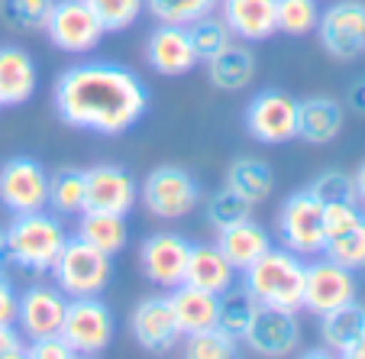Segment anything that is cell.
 Wrapping results in <instances>:
<instances>
[{
    "instance_id": "37",
    "label": "cell",
    "mask_w": 365,
    "mask_h": 359,
    "mask_svg": "<svg viewBox=\"0 0 365 359\" xmlns=\"http://www.w3.org/2000/svg\"><path fill=\"white\" fill-rule=\"evenodd\" d=\"M88 4L101 20L103 33H123V29L136 26V20L145 10L143 0H88Z\"/></svg>"
},
{
    "instance_id": "13",
    "label": "cell",
    "mask_w": 365,
    "mask_h": 359,
    "mask_svg": "<svg viewBox=\"0 0 365 359\" xmlns=\"http://www.w3.org/2000/svg\"><path fill=\"white\" fill-rule=\"evenodd\" d=\"M139 201V181L123 166L101 162L84 168V211L126 217Z\"/></svg>"
},
{
    "instance_id": "31",
    "label": "cell",
    "mask_w": 365,
    "mask_h": 359,
    "mask_svg": "<svg viewBox=\"0 0 365 359\" xmlns=\"http://www.w3.org/2000/svg\"><path fill=\"white\" fill-rule=\"evenodd\" d=\"M56 0H0V23L14 33H46Z\"/></svg>"
},
{
    "instance_id": "4",
    "label": "cell",
    "mask_w": 365,
    "mask_h": 359,
    "mask_svg": "<svg viewBox=\"0 0 365 359\" xmlns=\"http://www.w3.org/2000/svg\"><path fill=\"white\" fill-rule=\"evenodd\" d=\"M48 275H52V285H58L68 298H88L107 291L113 278V266L107 253L94 249L81 236H68Z\"/></svg>"
},
{
    "instance_id": "18",
    "label": "cell",
    "mask_w": 365,
    "mask_h": 359,
    "mask_svg": "<svg viewBox=\"0 0 365 359\" xmlns=\"http://www.w3.org/2000/svg\"><path fill=\"white\" fill-rule=\"evenodd\" d=\"M145 62L155 75L162 78H181L197 65L187 26H175V23H155V29L145 39Z\"/></svg>"
},
{
    "instance_id": "39",
    "label": "cell",
    "mask_w": 365,
    "mask_h": 359,
    "mask_svg": "<svg viewBox=\"0 0 365 359\" xmlns=\"http://www.w3.org/2000/svg\"><path fill=\"white\" fill-rule=\"evenodd\" d=\"M307 188L314 191V198H320V204H333V201H359L356 185H352V175L339 172V168L320 172Z\"/></svg>"
},
{
    "instance_id": "2",
    "label": "cell",
    "mask_w": 365,
    "mask_h": 359,
    "mask_svg": "<svg viewBox=\"0 0 365 359\" xmlns=\"http://www.w3.org/2000/svg\"><path fill=\"white\" fill-rule=\"evenodd\" d=\"M65 240L68 230L48 208L14 214V221L4 227V259L26 275H48Z\"/></svg>"
},
{
    "instance_id": "40",
    "label": "cell",
    "mask_w": 365,
    "mask_h": 359,
    "mask_svg": "<svg viewBox=\"0 0 365 359\" xmlns=\"http://www.w3.org/2000/svg\"><path fill=\"white\" fill-rule=\"evenodd\" d=\"M362 221H365V214H362V204H359V201H333V204H324L327 240L349 227H356V223H362Z\"/></svg>"
},
{
    "instance_id": "14",
    "label": "cell",
    "mask_w": 365,
    "mask_h": 359,
    "mask_svg": "<svg viewBox=\"0 0 365 359\" xmlns=\"http://www.w3.org/2000/svg\"><path fill=\"white\" fill-rule=\"evenodd\" d=\"M68 311V295L58 285H29L16 295V320L20 333L29 340H42L52 333H62V320Z\"/></svg>"
},
{
    "instance_id": "42",
    "label": "cell",
    "mask_w": 365,
    "mask_h": 359,
    "mask_svg": "<svg viewBox=\"0 0 365 359\" xmlns=\"http://www.w3.org/2000/svg\"><path fill=\"white\" fill-rule=\"evenodd\" d=\"M26 356V337L16 324H0V359H20Z\"/></svg>"
},
{
    "instance_id": "7",
    "label": "cell",
    "mask_w": 365,
    "mask_h": 359,
    "mask_svg": "<svg viewBox=\"0 0 365 359\" xmlns=\"http://www.w3.org/2000/svg\"><path fill=\"white\" fill-rule=\"evenodd\" d=\"M46 36L65 56H88L107 33L88 0H56L46 23Z\"/></svg>"
},
{
    "instance_id": "41",
    "label": "cell",
    "mask_w": 365,
    "mask_h": 359,
    "mask_svg": "<svg viewBox=\"0 0 365 359\" xmlns=\"http://www.w3.org/2000/svg\"><path fill=\"white\" fill-rule=\"evenodd\" d=\"M26 356L29 359H75L78 353L71 350L62 333H52V337H42V340H29Z\"/></svg>"
},
{
    "instance_id": "19",
    "label": "cell",
    "mask_w": 365,
    "mask_h": 359,
    "mask_svg": "<svg viewBox=\"0 0 365 359\" xmlns=\"http://www.w3.org/2000/svg\"><path fill=\"white\" fill-rule=\"evenodd\" d=\"M217 10L233 39L262 42L278 33V0H220Z\"/></svg>"
},
{
    "instance_id": "48",
    "label": "cell",
    "mask_w": 365,
    "mask_h": 359,
    "mask_svg": "<svg viewBox=\"0 0 365 359\" xmlns=\"http://www.w3.org/2000/svg\"><path fill=\"white\" fill-rule=\"evenodd\" d=\"M0 107H4V104H0Z\"/></svg>"
},
{
    "instance_id": "9",
    "label": "cell",
    "mask_w": 365,
    "mask_h": 359,
    "mask_svg": "<svg viewBox=\"0 0 365 359\" xmlns=\"http://www.w3.org/2000/svg\"><path fill=\"white\" fill-rule=\"evenodd\" d=\"M246 133L262 146L297 139V97L278 88H262L246 104Z\"/></svg>"
},
{
    "instance_id": "36",
    "label": "cell",
    "mask_w": 365,
    "mask_h": 359,
    "mask_svg": "<svg viewBox=\"0 0 365 359\" xmlns=\"http://www.w3.org/2000/svg\"><path fill=\"white\" fill-rule=\"evenodd\" d=\"M185 340V356L187 359H233L236 356V340L223 333L220 327H207V330L187 333Z\"/></svg>"
},
{
    "instance_id": "21",
    "label": "cell",
    "mask_w": 365,
    "mask_h": 359,
    "mask_svg": "<svg viewBox=\"0 0 365 359\" xmlns=\"http://www.w3.org/2000/svg\"><path fill=\"white\" fill-rule=\"evenodd\" d=\"M343 107L333 97H304L297 101V139L310 146H327L343 133Z\"/></svg>"
},
{
    "instance_id": "45",
    "label": "cell",
    "mask_w": 365,
    "mask_h": 359,
    "mask_svg": "<svg viewBox=\"0 0 365 359\" xmlns=\"http://www.w3.org/2000/svg\"><path fill=\"white\" fill-rule=\"evenodd\" d=\"M352 185H356V198H359V204H365V162L359 166V172L352 175Z\"/></svg>"
},
{
    "instance_id": "34",
    "label": "cell",
    "mask_w": 365,
    "mask_h": 359,
    "mask_svg": "<svg viewBox=\"0 0 365 359\" xmlns=\"http://www.w3.org/2000/svg\"><path fill=\"white\" fill-rule=\"evenodd\" d=\"M324 256L333 259V263L346 266V269H352V272L365 269V221L356 223V227H349V230H343V233L330 236L324 246Z\"/></svg>"
},
{
    "instance_id": "44",
    "label": "cell",
    "mask_w": 365,
    "mask_h": 359,
    "mask_svg": "<svg viewBox=\"0 0 365 359\" xmlns=\"http://www.w3.org/2000/svg\"><path fill=\"white\" fill-rule=\"evenodd\" d=\"M349 107L365 117V78H359V81L349 88Z\"/></svg>"
},
{
    "instance_id": "23",
    "label": "cell",
    "mask_w": 365,
    "mask_h": 359,
    "mask_svg": "<svg viewBox=\"0 0 365 359\" xmlns=\"http://www.w3.org/2000/svg\"><path fill=\"white\" fill-rule=\"evenodd\" d=\"M185 282L194 285V288L210 291V295H223V291H230L236 285V269L217 249V243H200V246H191Z\"/></svg>"
},
{
    "instance_id": "29",
    "label": "cell",
    "mask_w": 365,
    "mask_h": 359,
    "mask_svg": "<svg viewBox=\"0 0 365 359\" xmlns=\"http://www.w3.org/2000/svg\"><path fill=\"white\" fill-rule=\"evenodd\" d=\"M48 211L58 217H78L84 211V168L62 166L48 175Z\"/></svg>"
},
{
    "instance_id": "32",
    "label": "cell",
    "mask_w": 365,
    "mask_h": 359,
    "mask_svg": "<svg viewBox=\"0 0 365 359\" xmlns=\"http://www.w3.org/2000/svg\"><path fill=\"white\" fill-rule=\"evenodd\" d=\"M187 36H191V46H194L197 62L214 59L220 49H227L230 42H233V33H230V26L223 23L220 14H204L194 23H187Z\"/></svg>"
},
{
    "instance_id": "11",
    "label": "cell",
    "mask_w": 365,
    "mask_h": 359,
    "mask_svg": "<svg viewBox=\"0 0 365 359\" xmlns=\"http://www.w3.org/2000/svg\"><path fill=\"white\" fill-rule=\"evenodd\" d=\"M0 204L10 214L48 208V172L39 159L14 156L0 166Z\"/></svg>"
},
{
    "instance_id": "12",
    "label": "cell",
    "mask_w": 365,
    "mask_h": 359,
    "mask_svg": "<svg viewBox=\"0 0 365 359\" xmlns=\"http://www.w3.org/2000/svg\"><path fill=\"white\" fill-rule=\"evenodd\" d=\"M356 272L346 269V266L333 263V259H317L307 263L304 272V311L314 314V318H324V314L336 311L343 304L356 301Z\"/></svg>"
},
{
    "instance_id": "35",
    "label": "cell",
    "mask_w": 365,
    "mask_h": 359,
    "mask_svg": "<svg viewBox=\"0 0 365 359\" xmlns=\"http://www.w3.org/2000/svg\"><path fill=\"white\" fill-rule=\"evenodd\" d=\"M317 0H278V33L301 39V36H310L317 29Z\"/></svg>"
},
{
    "instance_id": "10",
    "label": "cell",
    "mask_w": 365,
    "mask_h": 359,
    "mask_svg": "<svg viewBox=\"0 0 365 359\" xmlns=\"http://www.w3.org/2000/svg\"><path fill=\"white\" fill-rule=\"evenodd\" d=\"M62 337L78 356H97L113 340V314L101 295L68 298V311L62 320Z\"/></svg>"
},
{
    "instance_id": "15",
    "label": "cell",
    "mask_w": 365,
    "mask_h": 359,
    "mask_svg": "<svg viewBox=\"0 0 365 359\" xmlns=\"http://www.w3.org/2000/svg\"><path fill=\"white\" fill-rule=\"evenodd\" d=\"M191 240H185L181 233H152L143 240L139 246V269L149 278L155 288L172 291L175 285L185 282V269H187V256H191Z\"/></svg>"
},
{
    "instance_id": "20",
    "label": "cell",
    "mask_w": 365,
    "mask_h": 359,
    "mask_svg": "<svg viewBox=\"0 0 365 359\" xmlns=\"http://www.w3.org/2000/svg\"><path fill=\"white\" fill-rule=\"evenodd\" d=\"M217 249L227 256L236 272H246L255 259H262L272 249V236L262 223H255L252 217H242V221L217 230Z\"/></svg>"
},
{
    "instance_id": "17",
    "label": "cell",
    "mask_w": 365,
    "mask_h": 359,
    "mask_svg": "<svg viewBox=\"0 0 365 359\" xmlns=\"http://www.w3.org/2000/svg\"><path fill=\"white\" fill-rule=\"evenodd\" d=\"M242 343L255 353V356L282 359L301 346V320L291 311H275V308H259L249 324Z\"/></svg>"
},
{
    "instance_id": "46",
    "label": "cell",
    "mask_w": 365,
    "mask_h": 359,
    "mask_svg": "<svg viewBox=\"0 0 365 359\" xmlns=\"http://www.w3.org/2000/svg\"><path fill=\"white\" fill-rule=\"evenodd\" d=\"M349 359H365V333H362V340H359V343H356V346H352Z\"/></svg>"
},
{
    "instance_id": "33",
    "label": "cell",
    "mask_w": 365,
    "mask_h": 359,
    "mask_svg": "<svg viewBox=\"0 0 365 359\" xmlns=\"http://www.w3.org/2000/svg\"><path fill=\"white\" fill-rule=\"evenodd\" d=\"M145 10L152 14L155 23H175V26H187L197 16L214 14L220 0H143Z\"/></svg>"
},
{
    "instance_id": "47",
    "label": "cell",
    "mask_w": 365,
    "mask_h": 359,
    "mask_svg": "<svg viewBox=\"0 0 365 359\" xmlns=\"http://www.w3.org/2000/svg\"><path fill=\"white\" fill-rule=\"evenodd\" d=\"M0 263H4V227H0Z\"/></svg>"
},
{
    "instance_id": "3",
    "label": "cell",
    "mask_w": 365,
    "mask_h": 359,
    "mask_svg": "<svg viewBox=\"0 0 365 359\" xmlns=\"http://www.w3.org/2000/svg\"><path fill=\"white\" fill-rule=\"evenodd\" d=\"M304 272H307L304 256L284 246H272L262 259H255L242 272V288L255 298L259 308L297 314L304 311Z\"/></svg>"
},
{
    "instance_id": "6",
    "label": "cell",
    "mask_w": 365,
    "mask_h": 359,
    "mask_svg": "<svg viewBox=\"0 0 365 359\" xmlns=\"http://www.w3.org/2000/svg\"><path fill=\"white\" fill-rule=\"evenodd\" d=\"M139 201L159 221H181V217H187L200 204V185L187 168L159 166L143 178Z\"/></svg>"
},
{
    "instance_id": "26",
    "label": "cell",
    "mask_w": 365,
    "mask_h": 359,
    "mask_svg": "<svg viewBox=\"0 0 365 359\" xmlns=\"http://www.w3.org/2000/svg\"><path fill=\"white\" fill-rule=\"evenodd\" d=\"M317 320H320V340H324L327 350L349 359L352 346H356L365 333V308L362 304L349 301V304H343V308H336V311L324 314V318H317Z\"/></svg>"
},
{
    "instance_id": "25",
    "label": "cell",
    "mask_w": 365,
    "mask_h": 359,
    "mask_svg": "<svg viewBox=\"0 0 365 359\" xmlns=\"http://www.w3.org/2000/svg\"><path fill=\"white\" fill-rule=\"evenodd\" d=\"M168 301H172L175 320H178L181 333H197L207 327H217V308H220V295H210L204 288H194V285L181 282L168 291Z\"/></svg>"
},
{
    "instance_id": "8",
    "label": "cell",
    "mask_w": 365,
    "mask_h": 359,
    "mask_svg": "<svg viewBox=\"0 0 365 359\" xmlns=\"http://www.w3.org/2000/svg\"><path fill=\"white\" fill-rule=\"evenodd\" d=\"M317 39L327 56L336 62H352L365 56V0H336L320 10Z\"/></svg>"
},
{
    "instance_id": "28",
    "label": "cell",
    "mask_w": 365,
    "mask_h": 359,
    "mask_svg": "<svg viewBox=\"0 0 365 359\" xmlns=\"http://www.w3.org/2000/svg\"><path fill=\"white\" fill-rule=\"evenodd\" d=\"M227 188H233L240 198H246L255 208L275 191V172H272V166L265 159L242 156L227 168Z\"/></svg>"
},
{
    "instance_id": "5",
    "label": "cell",
    "mask_w": 365,
    "mask_h": 359,
    "mask_svg": "<svg viewBox=\"0 0 365 359\" xmlns=\"http://www.w3.org/2000/svg\"><path fill=\"white\" fill-rule=\"evenodd\" d=\"M278 240L284 249L304 256H324L327 246V223H324V204L314 198L310 188L288 194L278 208Z\"/></svg>"
},
{
    "instance_id": "22",
    "label": "cell",
    "mask_w": 365,
    "mask_h": 359,
    "mask_svg": "<svg viewBox=\"0 0 365 359\" xmlns=\"http://www.w3.org/2000/svg\"><path fill=\"white\" fill-rule=\"evenodd\" d=\"M39 71L26 49L20 46H0V104L20 107L36 94Z\"/></svg>"
},
{
    "instance_id": "1",
    "label": "cell",
    "mask_w": 365,
    "mask_h": 359,
    "mask_svg": "<svg viewBox=\"0 0 365 359\" xmlns=\"http://www.w3.org/2000/svg\"><path fill=\"white\" fill-rule=\"evenodd\" d=\"M52 104L65 126L97 136H123L149 111V88L133 69L107 59L68 65L52 84Z\"/></svg>"
},
{
    "instance_id": "30",
    "label": "cell",
    "mask_w": 365,
    "mask_h": 359,
    "mask_svg": "<svg viewBox=\"0 0 365 359\" xmlns=\"http://www.w3.org/2000/svg\"><path fill=\"white\" fill-rule=\"evenodd\" d=\"M255 311H259V304H255V298L249 295L246 288H230L220 295V308H217V327H220L223 333H230V337L236 340V343H242V337H246L249 324H252Z\"/></svg>"
},
{
    "instance_id": "38",
    "label": "cell",
    "mask_w": 365,
    "mask_h": 359,
    "mask_svg": "<svg viewBox=\"0 0 365 359\" xmlns=\"http://www.w3.org/2000/svg\"><path fill=\"white\" fill-rule=\"evenodd\" d=\"M242 217H252V204H249L246 198H240L233 188L217 191L214 198H210V204H207V223L214 230L230 227V223L242 221Z\"/></svg>"
},
{
    "instance_id": "24",
    "label": "cell",
    "mask_w": 365,
    "mask_h": 359,
    "mask_svg": "<svg viewBox=\"0 0 365 359\" xmlns=\"http://www.w3.org/2000/svg\"><path fill=\"white\" fill-rule=\"evenodd\" d=\"M207 78L220 91H242L255 81V52L242 39H233L214 59H207Z\"/></svg>"
},
{
    "instance_id": "27",
    "label": "cell",
    "mask_w": 365,
    "mask_h": 359,
    "mask_svg": "<svg viewBox=\"0 0 365 359\" xmlns=\"http://www.w3.org/2000/svg\"><path fill=\"white\" fill-rule=\"evenodd\" d=\"M75 236H81L84 243H91L94 249L107 253L113 259L117 253L126 249L130 240V227H126V217L120 214H103V211H81L78 214V230Z\"/></svg>"
},
{
    "instance_id": "16",
    "label": "cell",
    "mask_w": 365,
    "mask_h": 359,
    "mask_svg": "<svg viewBox=\"0 0 365 359\" xmlns=\"http://www.w3.org/2000/svg\"><path fill=\"white\" fill-rule=\"evenodd\" d=\"M130 333L143 350L149 353H168L181 343V327L175 320L168 295H149L130 311Z\"/></svg>"
},
{
    "instance_id": "43",
    "label": "cell",
    "mask_w": 365,
    "mask_h": 359,
    "mask_svg": "<svg viewBox=\"0 0 365 359\" xmlns=\"http://www.w3.org/2000/svg\"><path fill=\"white\" fill-rule=\"evenodd\" d=\"M16 320V291L14 282L0 269V324H14Z\"/></svg>"
}]
</instances>
